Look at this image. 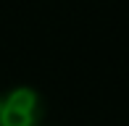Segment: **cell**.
Wrapping results in <instances>:
<instances>
[{
	"mask_svg": "<svg viewBox=\"0 0 129 126\" xmlns=\"http://www.w3.org/2000/svg\"><path fill=\"white\" fill-rule=\"evenodd\" d=\"M42 97L32 87H13L0 95V126H40Z\"/></svg>",
	"mask_w": 129,
	"mask_h": 126,
	"instance_id": "obj_1",
	"label": "cell"
}]
</instances>
